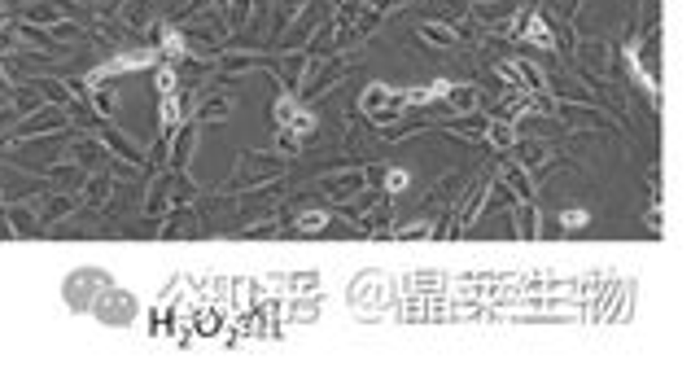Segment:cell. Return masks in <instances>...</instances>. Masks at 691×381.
<instances>
[{"mask_svg":"<svg viewBox=\"0 0 691 381\" xmlns=\"http://www.w3.org/2000/svg\"><path fill=\"white\" fill-rule=\"evenodd\" d=\"M276 175H285V154L245 149V154L236 158V172H232V180L224 184V193H245V189H254V184H267V180H276Z\"/></svg>","mask_w":691,"mask_h":381,"instance_id":"obj_1","label":"cell"},{"mask_svg":"<svg viewBox=\"0 0 691 381\" xmlns=\"http://www.w3.org/2000/svg\"><path fill=\"white\" fill-rule=\"evenodd\" d=\"M359 110L377 123V128H390L394 119H403V110H407V93H403V88H390V84H368Z\"/></svg>","mask_w":691,"mask_h":381,"instance_id":"obj_2","label":"cell"},{"mask_svg":"<svg viewBox=\"0 0 691 381\" xmlns=\"http://www.w3.org/2000/svg\"><path fill=\"white\" fill-rule=\"evenodd\" d=\"M271 114H276L280 132H289V137H297V140H306L315 132V114H311L302 102H294L289 93H280V97L271 102Z\"/></svg>","mask_w":691,"mask_h":381,"instance_id":"obj_3","label":"cell"},{"mask_svg":"<svg viewBox=\"0 0 691 381\" xmlns=\"http://www.w3.org/2000/svg\"><path fill=\"white\" fill-rule=\"evenodd\" d=\"M346 70H350V58H346V53H341V58H329L324 66H320L315 75H311V79H302V84H297L302 102H306V105H311V102H320V97H324L329 88H337V84L346 79Z\"/></svg>","mask_w":691,"mask_h":381,"instance_id":"obj_4","label":"cell"},{"mask_svg":"<svg viewBox=\"0 0 691 381\" xmlns=\"http://www.w3.org/2000/svg\"><path fill=\"white\" fill-rule=\"evenodd\" d=\"M499 75H503L512 88L547 93V75H543V66H534V62H526V58H508V62H499Z\"/></svg>","mask_w":691,"mask_h":381,"instance_id":"obj_5","label":"cell"},{"mask_svg":"<svg viewBox=\"0 0 691 381\" xmlns=\"http://www.w3.org/2000/svg\"><path fill=\"white\" fill-rule=\"evenodd\" d=\"M517 40H526V44H534V49H556V31H552L547 13H538V9H529V13H521V27H517Z\"/></svg>","mask_w":691,"mask_h":381,"instance_id":"obj_6","label":"cell"},{"mask_svg":"<svg viewBox=\"0 0 691 381\" xmlns=\"http://www.w3.org/2000/svg\"><path fill=\"white\" fill-rule=\"evenodd\" d=\"M363 189H368L363 167H346L341 175H329V180H324V198H329V202H350V198L363 193Z\"/></svg>","mask_w":691,"mask_h":381,"instance_id":"obj_7","label":"cell"},{"mask_svg":"<svg viewBox=\"0 0 691 381\" xmlns=\"http://www.w3.org/2000/svg\"><path fill=\"white\" fill-rule=\"evenodd\" d=\"M271 66H276V79L285 84V93H294L297 84L306 79V66H311V53H306V49H289V53H285L280 62H271Z\"/></svg>","mask_w":691,"mask_h":381,"instance_id":"obj_8","label":"cell"},{"mask_svg":"<svg viewBox=\"0 0 691 381\" xmlns=\"http://www.w3.org/2000/svg\"><path fill=\"white\" fill-rule=\"evenodd\" d=\"M573 58H578V66L582 70H608L617 53H613L608 40H587V44H573Z\"/></svg>","mask_w":691,"mask_h":381,"instance_id":"obj_9","label":"cell"},{"mask_svg":"<svg viewBox=\"0 0 691 381\" xmlns=\"http://www.w3.org/2000/svg\"><path fill=\"white\" fill-rule=\"evenodd\" d=\"M381 289H390L385 272H359V277L350 280V307H372V298Z\"/></svg>","mask_w":691,"mask_h":381,"instance_id":"obj_10","label":"cell"},{"mask_svg":"<svg viewBox=\"0 0 691 381\" xmlns=\"http://www.w3.org/2000/svg\"><path fill=\"white\" fill-rule=\"evenodd\" d=\"M512 158H517V163H521V167H526L529 175L538 172V167H547V163H552V149H547V145H543V140H512Z\"/></svg>","mask_w":691,"mask_h":381,"instance_id":"obj_11","label":"cell"},{"mask_svg":"<svg viewBox=\"0 0 691 381\" xmlns=\"http://www.w3.org/2000/svg\"><path fill=\"white\" fill-rule=\"evenodd\" d=\"M486 114H477V110H468L464 119H451V123H438V132H447V137H460V140H482L486 137Z\"/></svg>","mask_w":691,"mask_h":381,"instance_id":"obj_12","label":"cell"},{"mask_svg":"<svg viewBox=\"0 0 691 381\" xmlns=\"http://www.w3.org/2000/svg\"><path fill=\"white\" fill-rule=\"evenodd\" d=\"M254 66H271V58L267 53H245V49H224L219 53V70L224 75H245V70Z\"/></svg>","mask_w":691,"mask_h":381,"instance_id":"obj_13","label":"cell"},{"mask_svg":"<svg viewBox=\"0 0 691 381\" xmlns=\"http://www.w3.org/2000/svg\"><path fill=\"white\" fill-rule=\"evenodd\" d=\"M526 114H534V93H526V88H508V93L499 97V114H494V119L517 123V119H526Z\"/></svg>","mask_w":691,"mask_h":381,"instance_id":"obj_14","label":"cell"},{"mask_svg":"<svg viewBox=\"0 0 691 381\" xmlns=\"http://www.w3.org/2000/svg\"><path fill=\"white\" fill-rule=\"evenodd\" d=\"M508 215H512V224H517V237H521V242H526V245L538 242L543 224H538V207H534V202H517Z\"/></svg>","mask_w":691,"mask_h":381,"instance_id":"obj_15","label":"cell"},{"mask_svg":"<svg viewBox=\"0 0 691 381\" xmlns=\"http://www.w3.org/2000/svg\"><path fill=\"white\" fill-rule=\"evenodd\" d=\"M503 175H508V189H512V193H517L521 202H534L538 184H534V175H529L526 167L517 163V158H508V163H503Z\"/></svg>","mask_w":691,"mask_h":381,"instance_id":"obj_16","label":"cell"},{"mask_svg":"<svg viewBox=\"0 0 691 381\" xmlns=\"http://www.w3.org/2000/svg\"><path fill=\"white\" fill-rule=\"evenodd\" d=\"M175 145H171V163H175V172H184L189 167V158H193V145H198V128L193 123H184L180 132H175Z\"/></svg>","mask_w":691,"mask_h":381,"instance_id":"obj_17","label":"cell"},{"mask_svg":"<svg viewBox=\"0 0 691 381\" xmlns=\"http://www.w3.org/2000/svg\"><path fill=\"white\" fill-rule=\"evenodd\" d=\"M442 102L451 105L456 114H468V110H477V102H482V93H477L473 84H447V93H442Z\"/></svg>","mask_w":691,"mask_h":381,"instance_id":"obj_18","label":"cell"},{"mask_svg":"<svg viewBox=\"0 0 691 381\" xmlns=\"http://www.w3.org/2000/svg\"><path fill=\"white\" fill-rule=\"evenodd\" d=\"M228 114H232V97H228V93H201V105H198L201 123H210V119H215V123H224Z\"/></svg>","mask_w":691,"mask_h":381,"instance_id":"obj_19","label":"cell"},{"mask_svg":"<svg viewBox=\"0 0 691 381\" xmlns=\"http://www.w3.org/2000/svg\"><path fill=\"white\" fill-rule=\"evenodd\" d=\"M184 233H206V224L198 219V210L175 207V215H171V224L163 228V237H184Z\"/></svg>","mask_w":691,"mask_h":381,"instance_id":"obj_20","label":"cell"},{"mask_svg":"<svg viewBox=\"0 0 691 381\" xmlns=\"http://www.w3.org/2000/svg\"><path fill=\"white\" fill-rule=\"evenodd\" d=\"M105 285H110V280L101 277V272H79V277H70V285H66V298H70V303H79V307H84V303H88V289H105Z\"/></svg>","mask_w":691,"mask_h":381,"instance_id":"obj_21","label":"cell"},{"mask_svg":"<svg viewBox=\"0 0 691 381\" xmlns=\"http://www.w3.org/2000/svg\"><path fill=\"white\" fill-rule=\"evenodd\" d=\"M482 140H491L499 154H508V149H512V140H517V123H508V119H491V123H486V137H482Z\"/></svg>","mask_w":691,"mask_h":381,"instance_id":"obj_22","label":"cell"},{"mask_svg":"<svg viewBox=\"0 0 691 381\" xmlns=\"http://www.w3.org/2000/svg\"><path fill=\"white\" fill-rule=\"evenodd\" d=\"M517 202H521V198L508 189V180H494V175H491V184H486V202H482V207H486V210H503V207H517Z\"/></svg>","mask_w":691,"mask_h":381,"instance_id":"obj_23","label":"cell"},{"mask_svg":"<svg viewBox=\"0 0 691 381\" xmlns=\"http://www.w3.org/2000/svg\"><path fill=\"white\" fill-rule=\"evenodd\" d=\"M416 35H421L425 44H433V49H456V44H460V40H456V31H451V27H442V22H425Z\"/></svg>","mask_w":691,"mask_h":381,"instance_id":"obj_24","label":"cell"},{"mask_svg":"<svg viewBox=\"0 0 691 381\" xmlns=\"http://www.w3.org/2000/svg\"><path fill=\"white\" fill-rule=\"evenodd\" d=\"M302 9H306V0H280V9H276V22H271V35H285V27L294 22Z\"/></svg>","mask_w":691,"mask_h":381,"instance_id":"obj_25","label":"cell"},{"mask_svg":"<svg viewBox=\"0 0 691 381\" xmlns=\"http://www.w3.org/2000/svg\"><path fill=\"white\" fill-rule=\"evenodd\" d=\"M250 9H254V0H228V9H224L228 31H236V27H245V22H250Z\"/></svg>","mask_w":691,"mask_h":381,"instance_id":"obj_26","label":"cell"},{"mask_svg":"<svg viewBox=\"0 0 691 381\" xmlns=\"http://www.w3.org/2000/svg\"><path fill=\"white\" fill-rule=\"evenodd\" d=\"M324 224H329V210H306V215H297L289 224V233H320Z\"/></svg>","mask_w":691,"mask_h":381,"instance_id":"obj_27","label":"cell"},{"mask_svg":"<svg viewBox=\"0 0 691 381\" xmlns=\"http://www.w3.org/2000/svg\"><path fill=\"white\" fill-rule=\"evenodd\" d=\"M421 237H429V219L403 224V228H394V233H390V242H421Z\"/></svg>","mask_w":691,"mask_h":381,"instance_id":"obj_28","label":"cell"},{"mask_svg":"<svg viewBox=\"0 0 691 381\" xmlns=\"http://www.w3.org/2000/svg\"><path fill=\"white\" fill-rule=\"evenodd\" d=\"M407 180H412V175L403 172V167H385V175H381V189L394 198V193H403V189H407Z\"/></svg>","mask_w":691,"mask_h":381,"instance_id":"obj_29","label":"cell"},{"mask_svg":"<svg viewBox=\"0 0 691 381\" xmlns=\"http://www.w3.org/2000/svg\"><path fill=\"white\" fill-rule=\"evenodd\" d=\"M171 193H175V202H193V198H198V184H193L184 172H175V180H171Z\"/></svg>","mask_w":691,"mask_h":381,"instance_id":"obj_30","label":"cell"},{"mask_svg":"<svg viewBox=\"0 0 691 381\" xmlns=\"http://www.w3.org/2000/svg\"><path fill=\"white\" fill-rule=\"evenodd\" d=\"M276 233H280V219H267V224H250V228H241L245 242H263V237H276Z\"/></svg>","mask_w":691,"mask_h":381,"instance_id":"obj_31","label":"cell"},{"mask_svg":"<svg viewBox=\"0 0 691 381\" xmlns=\"http://www.w3.org/2000/svg\"><path fill=\"white\" fill-rule=\"evenodd\" d=\"M547 9H552L556 18H564V22H573V18H578V9H582V0H552Z\"/></svg>","mask_w":691,"mask_h":381,"instance_id":"obj_32","label":"cell"},{"mask_svg":"<svg viewBox=\"0 0 691 381\" xmlns=\"http://www.w3.org/2000/svg\"><path fill=\"white\" fill-rule=\"evenodd\" d=\"M591 219V210H582V207H573V210H564V228H582Z\"/></svg>","mask_w":691,"mask_h":381,"instance_id":"obj_33","label":"cell"},{"mask_svg":"<svg viewBox=\"0 0 691 381\" xmlns=\"http://www.w3.org/2000/svg\"><path fill=\"white\" fill-rule=\"evenodd\" d=\"M276 145H280V154H289V158H294V154H302V140L289 137V132H280V137H276Z\"/></svg>","mask_w":691,"mask_h":381,"instance_id":"obj_34","label":"cell"},{"mask_svg":"<svg viewBox=\"0 0 691 381\" xmlns=\"http://www.w3.org/2000/svg\"><path fill=\"white\" fill-rule=\"evenodd\" d=\"M158 88H163V93H171V88H175V70H171V66L158 70Z\"/></svg>","mask_w":691,"mask_h":381,"instance_id":"obj_35","label":"cell"},{"mask_svg":"<svg viewBox=\"0 0 691 381\" xmlns=\"http://www.w3.org/2000/svg\"><path fill=\"white\" fill-rule=\"evenodd\" d=\"M163 207H166V189L158 184V189H154V202H149V210H154V215H163Z\"/></svg>","mask_w":691,"mask_h":381,"instance_id":"obj_36","label":"cell"}]
</instances>
